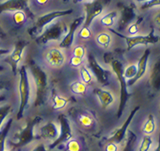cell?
I'll return each mask as SVG.
<instances>
[{
	"instance_id": "cell-1",
	"label": "cell",
	"mask_w": 160,
	"mask_h": 151,
	"mask_svg": "<svg viewBox=\"0 0 160 151\" xmlns=\"http://www.w3.org/2000/svg\"><path fill=\"white\" fill-rule=\"evenodd\" d=\"M29 68L31 69V74L35 80L36 85V101L35 106L39 107L46 102L48 91V81L47 75L40 67L34 62L29 63Z\"/></svg>"
},
{
	"instance_id": "cell-2",
	"label": "cell",
	"mask_w": 160,
	"mask_h": 151,
	"mask_svg": "<svg viewBox=\"0 0 160 151\" xmlns=\"http://www.w3.org/2000/svg\"><path fill=\"white\" fill-rule=\"evenodd\" d=\"M111 68L115 72L117 80L120 83V104H119L118 111H117V118L120 119L124 112L125 107L127 105V102L129 98V93L127 89V81L124 77V69L122 63L118 60H113L111 62Z\"/></svg>"
},
{
	"instance_id": "cell-3",
	"label": "cell",
	"mask_w": 160,
	"mask_h": 151,
	"mask_svg": "<svg viewBox=\"0 0 160 151\" xmlns=\"http://www.w3.org/2000/svg\"><path fill=\"white\" fill-rule=\"evenodd\" d=\"M19 112L17 114V119L19 120L22 117L25 112V110L29 103L30 100V82L26 66L23 65L19 70Z\"/></svg>"
},
{
	"instance_id": "cell-4",
	"label": "cell",
	"mask_w": 160,
	"mask_h": 151,
	"mask_svg": "<svg viewBox=\"0 0 160 151\" xmlns=\"http://www.w3.org/2000/svg\"><path fill=\"white\" fill-rule=\"evenodd\" d=\"M42 121V118L39 116H36L28 122L26 126L19 133L15 135L16 141L14 143V148H21V147H24V146L27 145L28 143H31V141L35 138L34 128Z\"/></svg>"
},
{
	"instance_id": "cell-5",
	"label": "cell",
	"mask_w": 160,
	"mask_h": 151,
	"mask_svg": "<svg viewBox=\"0 0 160 151\" xmlns=\"http://www.w3.org/2000/svg\"><path fill=\"white\" fill-rule=\"evenodd\" d=\"M109 30L113 34L118 36L119 37L124 39L127 45V50L130 51L133 47L138 45H148V44H155L159 40V36L154 35L153 30H151V32L147 36H127L120 33L119 31L113 30L112 28H109Z\"/></svg>"
},
{
	"instance_id": "cell-6",
	"label": "cell",
	"mask_w": 160,
	"mask_h": 151,
	"mask_svg": "<svg viewBox=\"0 0 160 151\" xmlns=\"http://www.w3.org/2000/svg\"><path fill=\"white\" fill-rule=\"evenodd\" d=\"M73 12L72 9H67V10H58V11H53L51 13H47L40 16L36 19V22L32 27L28 30V32L31 34V36H35L36 34L40 33L47 25L53 21L54 19L60 18V17L66 16L68 14H71Z\"/></svg>"
},
{
	"instance_id": "cell-7",
	"label": "cell",
	"mask_w": 160,
	"mask_h": 151,
	"mask_svg": "<svg viewBox=\"0 0 160 151\" xmlns=\"http://www.w3.org/2000/svg\"><path fill=\"white\" fill-rule=\"evenodd\" d=\"M111 0H94L93 2L85 3L84 10L86 13V17L84 18L83 28H89L91 23L96 17H98L104 10L105 6L111 3Z\"/></svg>"
},
{
	"instance_id": "cell-8",
	"label": "cell",
	"mask_w": 160,
	"mask_h": 151,
	"mask_svg": "<svg viewBox=\"0 0 160 151\" xmlns=\"http://www.w3.org/2000/svg\"><path fill=\"white\" fill-rule=\"evenodd\" d=\"M66 30L67 25H65V23L58 21V23L47 28L44 33H42L36 39V41L39 44H45L53 40H59L66 33Z\"/></svg>"
},
{
	"instance_id": "cell-9",
	"label": "cell",
	"mask_w": 160,
	"mask_h": 151,
	"mask_svg": "<svg viewBox=\"0 0 160 151\" xmlns=\"http://www.w3.org/2000/svg\"><path fill=\"white\" fill-rule=\"evenodd\" d=\"M58 120L60 122V134L58 135V137L56 138L53 143H51L49 146V149H53L61 143H63L67 142L68 140L71 139L72 137V130L71 128V125L69 123L68 118L63 115H61L58 117Z\"/></svg>"
},
{
	"instance_id": "cell-10",
	"label": "cell",
	"mask_w": 160,
	"mask_h": 151,
	"mask_svg": "<svg viewBox=\"0 0 160 151\" xmlns=\"http://www.w3.org/2000/svg\"><path fill=\"white\" fill-rule=\"evenodd\" d=\"M44 57L47 64L56 69H59L63 66L66 62V56L60 47H48L45 52Z\"/></svg>"
},
{
	"instance_id": "cell-11",
	"label": "cell",
	"mask_w": 160,
	"mask_h": 151,
	"mask_svg": "<svg viewBox=\"0 0 160 151\" xmlns=\"http://www.w3.org/2000/svg\"><path fill=\"white\" fill-rule=\"evenodd\" d=\"M139 109H140L139 106L133 108L132 111L131 112V113L128 116V117L127 118L126 122L122 124V126L120 128L116 129V131L112 133L111 137L107 139L106 143H116V144H119V143H122L123 139H124L125 136L127 134V131L128 127H129V125L131 124L132 121V119L134 117V116L136 115V113L139 111Z\"/></svg>"
},
{
	"instance_id": "cell-12",
	"label": "cell",
	"mask_w": 160,
	"mask_h": 151,
	"mask_svg": "<svg viewBox=\"0 0 160 151\" xmlns=\"http://www.w3.org/2000/svg\"><path fill=\"white\" fill-rule=\"evenodd\" d=\"M88 66L90 67V69L94 73V76L96 77L97 80L102 85H107L108 79H109V72L104 69L102 67L100 66V64L98 63L96 58H94L92 54H89L88 56Z\"/></svg>"
},
{
	"instance_id": "cell-13",
	"label": "cell",
	"mask_w": 160,
	"mask_h": 151,
	"mask_svg": "<svg viewBox=\"0 0 160 151\" xmlns=\"http://www.w3.org/2000/svg\"><path fill=\"white\" fill-rule=\"evenodd\" d=\"M27 46V43L25 41H19L14 48V51L11 52V54L8 56V58L6 59L7 63H9V65L11 66L12 70L15 74L18 69L19 62L22 59L23 52L25 50V47Z\"/></svg>"
},
{
	"instance_id": "cell-14",
	"label": "cell",
	"mask_w": 160,
	"mask_h": 151,
	"mask_svg": "<svg viewBox=\"0 0 160 151\" xmlns=\"http://www.w3.org/2000/svg\"><path fill=\"white\" fill-rule=\"evenodd\" d=\"M83 20H84V17L80 16L72 21V23L70 25V27H69L68 33L64 36L63 39L60 42L59 47H61V48H69V47H72L73 41H74L75 32H76L78 28L79 27V25L83 23Z\"/></svg>"
},
{
	"instance_id": "cell-15",
	"label": "cell",
	"mask_w": 160,
	"mask_h": 151,
	"mask_svg": "<svg viewBox=\"0 0 160 151\" xmlns=\"http://www.w3.org/2000/svg\"><path fill=\"white\" fill-rule=\"evenodd\" d=\"M151 53V51L149 48H147L145 50V52L142 54V56L140 58V60L138 62V71H137V74L136 76L132 80H129V81L127 83V85L128 86H132L134 84L138 82V80H139L141 78H142L146 74L147 71V67H148V60L149 55Z\"/></svg>"
},
{
	"instance_id": "cell-16",
	"label": "cell",
	"mask_w": 160,
	"mask_h": 151,
	"mask_svg": "<svg viewBox=\"0 0 160 151\" xmlns=\"http://www.w3.org/2000/svg\"><path fill=\"white\" fill-rule=\"evenodd\" d=\"M121 12L122 14L119 21V27L122 30L132 22L136 17V7L132 3L129 5H122L121 7Z\"/></svg>"
},
{
	"instance_id": "cell-17",
	"label": "cell",
	"mask_w": 160,
	"mask_h": 151,
	"mask_svg": "<svg viewBox=\"0 0 160 151\" xmlns=\"http://www.w3.org/2000/svg\"><path fill=\"white\" fill-rule=\"evenodd\" d=\"M27 3L28 0H6L0 3V14L3 12L25 10Z\"/></svg>"
},
{
	"instance_id": "cell-18",
	"label": "cell",
	"mask_w": 160,
	"mask_h": 151,
	"mask_svg": "<svg viewBox=\"0 0 160 151\" xmlns=\"http://www.w3.org/2000/svg\"><path fill=\"white\" fill-rule=\"evenodd\" d=\"M40 135L44 139L55 140L59 135L57 124L53 122H49L40 128Z\"/></svg>"
},
{
	"instance_id": "cell-19",
	"label": "cell",
	"mask_w": 160,
	"mask_h": 151,
	"mask_svg": "<svg viewBox=\"0 0 160 151\" xmlns=\"http://www.w3.org/2000/svg\"><path fill=\"white\" fill-rule=\"evenodd\" d=\"M94 94L99 98L103 109H106L115 102V97L111 91L103 89H94Z\"/></svg>"
},
{
	"instance_id": "cell-20",
	"label": "cell",
	"mask_w": 160,
	"mask_h": 151,
	"mask_svg": "<svg viewBox=\"0 0 160 151\" xmlns=\"http://www.w3.org/2000/svg\"><path fill=\"white\" fill-rule=\"evenodd\" d=\"M13 119H8L5 125L3 127V128L0 130V151H5V141L8 136L9 130L11 128Z\"/></svg>"
},
{
	"instance_id": "cell-21",
	"label": "cell",
	"mask_w": 160,
	"mask_h": 151,
	"mask_svg": "<svg viewBox=\"0 0 160 151\" xmlns=\"http://www.w3.org/2000/svg\"><path fill=\"white\" fill-rule=\"evenodd\" d=\"M159 63L158 62L155 63V65L152 68L151 76H150V83L155 90H158L159 88Z\"/></svg>"
},
{
	"instance_id": "cell-22",
	"label": "cell",
	"mask_w": 160,
	"mask_h": 151,
	"mask_svg": "<svg viewBox=\"0 0 160 151\" xmlns=\"http://www.w3.org/2000/svg\"><path fill=\"white\" fill-rule=\"evenodd\" d=\"M95 41L99 45L104 48H108L111 42V35L107 32H100L95 37Z\"/></svg>"
},
{
	"instance_id": "cell-23",
	"label": "cell",
	"mask_w": 160,
	"mask_h": 151,
	"mask_svg": "<svg viewBox=\"0 0 160 151\" xmlns=\"http://www.w3.org/2000/svg\"><path fill=\"white\" fill-rule=\"evenodd\" d=\"M70 90L72 93H74L75 95H80L83 96L86 93L87 91V86L86 84L81 81H75L70 85Z\"/></svg>"
},
{
	"instance_id": "cell-24",
	"label": "cell",
	"mask_w": 160,
	"mask_h": 151,
	"mask_svg": "<svg viewBox=\"0 0 160 151\" xmlns=\"http://www.w3.org/2000/svg\"><path fill=\"white\" fill-rule=\"evenodd\" d=\"M137 135L132 131L128 132V137H127V143L125 144V147L122 151H134L136 143H137Z\"/></svg>"
},
{
	"instance_id": "cell-25",
	"label": "cell",
	"mask_w": 160,
	"mask_h": 151,
	"mask_svg": "<svg viewBox=\"0 0 160 151\" xmlns=\"http://www.w3.org/2000/svg\"><path fill=\"white\" fill-rule=\"evenodd\" d=\"M142 131L146 134H152V133L155 131L154 117H153V116L152 114H149L148 115V117L147 119V122L144 124Z\"/></svg>"
},
{
	"instance_id": "cell-26",
	"label": "cell",
	"mask_w": 160,
	"mask_h": 151,
	"mask_svg": "<svg viewBox=\"0 0 160 151\" xmlns=\"http://www.w3.org/2000/svg\"><path fill=\"white\" fill-rule=\"evenodd\" d=\"M52 102H53V109L54 110H61L63 109L68 104V101L63 97L58 96V95H53L52 96Z\"/></svg>"
},
{
	"instance_id": "cell-27",
	"label": "cell",
	"mask_w": 160,
	"mask_h": 151,
	"mask_svg": "<svg viewBox=\"0 0 160 151\" xmlns=\"http://www.w3.org/2000/svg\"><path fill=\"white\" fill-rule=\"evenodd\" d=\"M117 15L116 11H111L110 13H108L107 14H105V16H103L100 19V23L103 25H105L106 27L111 28L114 24V19L116 18Z\"/></svg>"
},
{
	"instance_id": "cell-28",
	"label": "cell",
	"mask_w": 160,
	"mask_h": 151,
	"mask_svg": "<svg viewBox=\"0 0 160 151\" xmlns=\"http://www.w3.org/2000/svg\"><path fill=\"white\" fill-rule=\"evenodd\" d=\"M78 122L82 127L88 128V127H91L94 124V121L89 114H81L78 117Z\"/></svg>"
},
{
	"instance_id": "cell-29",
	"label": "cell",
	"mask_w": 160,
	"mask_h": 151,
	"mask_svg": "<svg viewBox=\"0 0 160 151\" xmlns=\"http://www.w3.org/2000/svg\"><path fill=\"white\" fill-rule=\"evenodd\" d=\"M13 19H14V22L17 25H21L25 24V22L26 21V14H25V12L23 10L15 11V13L13 15Z\"/></svg>"
},
{
	"instance_id": "cell-30",
	"label": "cell",
	"mask_w": 160,
	"mask_h": 151,
	"mask_svg": "<svg viewBox=\"0 0 160 151\" xmlns=\"http://www.w3.org/2000/svg\"><path fill=\"white\" fill-rule=\"evenodd\" d=\"M11 111L12 108L10 105L6 104L0 107V127L3 124L5 118L9 115V113L11 112Z\"/></svg>"
},
{
	"instance_id": "cell-31",
	"label": "cell",
	"mask_w": 160,
	"mask_h": 151,
	"mask_svg": "<svg viewBox=\"0 0 160 151\" xmlns=\"http://www.w3.org/2000/svg\"><path fill=\"white\" fill-rule=\"evenodd\" d=\"M80 75H81L82 80L84 84L88 85V84H90L92 82V75L90 74L88 69L83 65L80 67Z\"/></svg>"
},
{
	"instance_id": "cell-32",
	"label": "cell",
	"mask_w": 160,
	"mask_h": 151,
	"mask_svg": "<svg viewBox=\"0 0 160 151\" xmlns=\"http://www.w3.org/2000/svg\"><path fill=\"white\" fill-rule=\"evenodd\" d=\"M138 71V67L136 65H130L124 70V77L127 80H132L135 77Z\"/></svg>"
},
{
	"instance_id": "cell-33",
	"label": "cell",
	"mask_w": 160,
	"mask_h": 151,
	"mask_svg": "<svg viewBox=\"0 0 160 151\" xmlns=\"http://www.w3.org/2000/svg\"><path fill=\"white\" fill-rule=\"evenodd\" d=\"M152 140L149 136H146L144 137L142 140L141 145H140V148H139V150L138 151H148L150 147L152 146Z\"/></svg>"
},
{
	"instance_id": "cell-34",
	"label": "cell",
	"mask_w": 160,
	"mask_h": 151,
	"mask_svg": "<svg viewBox=\"0 0 160 151\" xmlns=\"http://www.w3.org/2000/svg\"><path fill=\"white\" fill-rule=\"evenodd\" d=\"M66 151H80V144L77 140L72 139L67 143Z\"/></svg>"
},
{
	"instance_id": "cell-35",
	"label": "cell",
	"mask_w": 160,
	"mask_h": 151,
	"mask_svg": "<svg viewBox=\"0 0 160 151\" xmlns=\"http://www.w3.org/2000/svg\"><path fill=\"white\" fill-rule=\"evenodd\" d=\"M142 20H143V18H142V17H140V18H138V19L135 23H133L132 25H130L129 28H128V33H129L130 35H135V34L138 33V26L141 24V22Z\"/></svg>"
},
{
	"instance_id": "cell-36",
	"label": "cell",
	"mask_w": 160,
	"mask_h": 151,
	"mask_svg": "<svg viewBox=\"0 0 160 151\" xmlns=\"http://www.w3.org/2000/svg\"><path fill=\"white\" fill-rule=\"evenodd\" d=\"M85 47L82 45H78L77 47H75L74 49H73V52H72L73 56L80 58H83V57L85 56Z\"/></svg>"
},
{
	"instance_id": "cell-37",
	"label": "cell",
	"mask_w": 160,
	"mask_h": 151,
	"mask_svg": "<svg viewBox=\"0 0 160 151\" xmlns=\"http://www.w3.org/2000/svg\"><path fill=\"white\" fill-rule=\"evenodd\" d=\"M159 0H149L146 3H144L143 5L142 6V9H148L153 7V6H158L159 5Z\"/></svg>"
},
{
	"instance_id": "cell-38",
	"label": "cell",
	"mask_w": 160,
	"mask_h": 151,
	"mask_svg": "<svg viewBox=\"0 0 160 151\" xmlns=\"http://www.w3.org/2000/svg\"><path fill=\"white\" fill-rule=\"evenodd\" d=\"M79 36L83 39H88L91 36V30L89 28H82L79 31Z\"/></svg>"
},
{
	"instance_id": "cell-39",
	"label": "cell",
	"mask_w": 160,
	"mask_h": 151,
	"mask_svg": "<svg viewBox=\"0 0 160 151\" xmlns=\"http://www.w3.org/2000/svg\"><path fill=\"white\" fill-rule=\"evenodd\" d=\"M82 63H83V58H78V57H75V56H72L71 58L70 64L72 67H79L82 65Z\"/></svg>"
},
{
	"instance_id": "cell-40",
	"label": "cell",
	"mask_w": 160,
	"mask_h": 151,
	"mask_svg": "<svg viewBox=\"0 0 160 151\" xmlns=\"http://www.w3.org/2000/svg\"><path fill=\"white\" fill-rule=\"evenodd\" d=\"M117 144L114 143H106L105 151H117Z\"/></svg>"
},
{
	"instance_id": "cell-41",
	"label": "cell",
	"mask_w": 160,
	"mask_h": 151,
	"mask_svg": "<svg viewBox=\"0 0 160 151\" xmlns=\"http://www.w3.org/2000/svg\"><path fill=\"white\" fill-rule=\"evenodd\" d=\"M32 151H49V150L46 148V147H45V145L43 144V143H40V144H38L36 147H35V148L32 149Z\"/></svg>"
},
{
	"instance_id": "cell-42",
	"label": "cell",
	"mask_w": 160,
	"mask_h": 151,
	"mask_svg": "<svg viewBox=\"0 0 160 151\" xmlns=\"http://www.w3.org/2000/svg\"><path fill=\"white\" fill-rule=\"evenodd\" d=\"M9 53V50L8 49H3V48H0V56L6 55Z\"/></svg>"
},
{
	"instance_id": "cell-43",
	"label": "cell",
	"mask_w": 160,
	"mask_h": 151,
	"mask_svg": "<svg viewBox=\"0 0 160 151\" xmlns=\"http://www.w3.org/2000/svg\"><path fill=\"white\" fill-rule=\"evenodd\" d=\"M36 1L40 4H45V3H47L48 2V0H36Z\"/></svg>"
},
{
	"instance_id": "cell-44",
	"label": "cell",
	"mask_w": 160,
	"mask_h": 151,
	"mask_svg": "<svg viewBox=\"0 0 160 151\" xmlns=\"http://www.w3.org/2000/svg\"><path fill=\"white\" fill-rule=\"evenodd\" d=\"M6 98L4 96H0V102H3V101H5Z\"/></svg>"
},
{
	"instance_id": "cell-45",
	"label": "cell",
	"mask_w": 160,
	"mask_h": 151,
	"mask_svg": "<svg viewBox=\"0 0 160 151\" xmlns=\"http://www.w3.org/2000/svg\"><path fill=\"white\" fill-rule=\"evenodd\" d=\"M85 0H73V3H81V2H83Z\"/></svg>"
},
{
	"instance_id": "cell-46",
	"label": "cell",
	"mask_w": 160,
	"mask_h": 151,
	"mask_svg": "<svg viewBox=\"0 0 160 151\" xmlns=\"http://www.w3.org/2000/svg\"><path fill=\"white\" fill-rule=\"evenodd\" d=\"M136 1H138V2H148L149 0H136Z\"/></svg>"
},
{
	"instance_id": "cell-47",
	"label": "cell",
	"mask_w": 160,
	"mask_h": 151,
	"mask_svg": "<svg viewBox=\"0 0 160 151\" xmlns=\"http://www.w3.org/2000/svg\"><path fill=\"white\" fill-rule=\"evenodd\" d=\"M154 151H160V146L158 145V147L156 148H155Z\"/></svg>"
},
{
	"instance_id": "cell-48",
	"label": "cell",
	"mask_w": 160,
	"mask_h": 151,
	"mask_svg": "<svg viewBox=\"0 0 160 151\" xmlns=\"http://www.w3.org/2000/svg\"><path fill=\"white\" fill-rule=\"evenodd\" d=\"M62 1H64V2H66V1H67V0H62Z\"/></svg>"
},
{
	"instance_id": "cell-49",
	"label": "cell",
	"mask_w": 160,
	"mask_h": 151,
	"mask_svg": "<svg viewBox=\"0 0 160 151\" xmlns=\"http://www.w3.org/2000/svg\"><path fill=\"white\" fill-rule=\"evenodd\" d=\"M7 151H11V150H7Z\"/></svg>"
}]
</instances>
